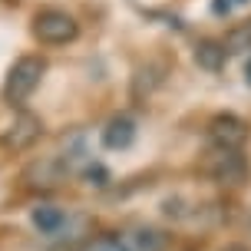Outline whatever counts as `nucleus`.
<instances>
[{
    "instance_id": "4468645a",
    "label": "nucleus",
    "mask_w": 251,
    "mask_h": 251,
    "mask_svg": "<svg viewBox=\"0 0 251 251\" xmlns=\"http://www.w3.org/2000/svg\"><path fill=\"white\" fill-rule=\"evenodd\" d=\"M222 251H251V248H248V245H238V241H235V245H225Z\"/></svg>"
},
{
    "instance_id": "f03ea898",
    "label": "nucleus",
    "mask_w": 251,
    "mask_h": 251,
    "mask_svg": "<svg viewBox=\"0 0 251 251\" xmlns=\"http://www.w3.org/2000/svg\"><path fill=\"white\" fill-rule=\"evenodd\" d=\"M43 73H47V60H43V56H20V60L7 70V79H3V100L10 102L13 109L24 106V102L37 93Z\"/></svg>"
},
{
    "instance_id": "423d86ee",
    "label": "nucleus",
    "mask_w": 251,
    "mask_h": 251,
    "mask_svg": "<svg viewBox=\"0 0 251 251\" xmlns=\"http://www.w3.org/2000/svg\"><path fill=\"white\" fill-rule=\"evenodd\" d=\"M76 218L70 212H63L60 205H37L33 212H30V225L37 228V235H43V238H56V235H63L66 228L73 225Z\"/></svg>"
},
{
    "instance_id": "6e6552de",
    "label": "nucleus",
    "mask_w": 251,
    "mask_h": 251,
    "mask_svg": "<svg viewBox=\"0 0 251 251\" xmlns=\"http://www.w3.org/2000/svg\"><path fill=\"white\" fill-rule=\"evenodd\" d=\"M119 241H123L129 251H165V245H169V238H165L162 231H159V228H149V225H139V228L123 231Z\"/></svg>"
},
{
    "instance_id": "f257e3e1",
    "label": "nucleus",
    "mask_w": 251,
    "mask_h": 251,
    "mask_svg": "<svg viewBox=\"0 0 251 251\" xmlns=\"http://www.w3.org/2000/svg\"><path fill=\"white\" fill-rule=\"evenodd\" d=\"M201 176L215 182V185H225V188H238L248 182L251 176V165L248 159L241 155V149H212L205 152V159H201Z\"/></svg>"
},
{
    "instance_id": "f8f14e48",
    "label": "nucleus",
    "mask_w": 251,
    "mask_h": 251,
    "mask_svg": "<svg viewBox=\"0 0 251 251\" xmlns=\"http://www.w3.org/2000/svg\"><path fill=\"white\" fill-rule=\"evenodd\" d=\"M251 0H212V17H231L235 10H241V7H248Z\"/></svg>"
},
{
    "instance_id": "39448f33",
    "label": "nucleus",
    "mask_w": 251,
    "mask_h": 251,
    "mask_svg": "<svg viewBox=\"0 0 251 251\" xmlns=\"http://www.w3.org/2000/svg\"><path fill=\"white\" fill-rule=\"evenodd\" d=\"M205 136L218 149H245V142H248V123L238 119V116H231V113H222L205 126Z\"/></svg>"
},
{
    "instance_id": "7ed1b4c3",
    "label": "nucleus",
    "mask_w": 251,
    "mask_h": 251,
    "mask_svg": "<svg viewBox=\"0 0 251 251\" xmlns=\"http://www.w3.org/2000/svg\"><path fill=\"white\" fill-rule=\"evenodd\" d=\"M33 37L43 43V47H66L79 37V24H76L73 13L56 10V7H47L33 17Z\"/></svg>"
},
{
    "instance_id": "9d476101",
    "label": "nucleus",
    "mask_w": 251,
    "mask_h": 251,
    "mask_svg": "<svg viewBox=\"0 0 251 251\" xmlns=\"http://www.w3.org/2000/svg\"><path fill=\"white\" fill-rule=\"evenodd\" d=\"M222 43H225L228 53H251V20H245V24H238V26H231Z\"/></svg>"
},
{
    "instance_id": "ddd939ff",
    "label": "nucleus",
    "mask_w": 251,
    "mask_h": 251,
    "mask_svg": "<svg viewBox=\"0 0 251 251\" xmlns=\"http://www.w3.org/2000/svg\"><path fill=\"white\" fill-rule=\"evenodd\" d=\"M79 176L86 178V185H96V188H102L106 182H109V172H106L102 165H96V162H93V165H86V169H83Z\"/></svg>"
},
{
    "instance_id": "1a4fd4ad",
    "label": "nucleus",
    "mask_w": 251,
    "mask_h": 251,
    "mask_svg": "<svg viewBox=\"0 0 251 251\" xmlns=\"http://www.w3.org/2000/svg\"><path fill=\"white\" fill-rule=\"evenodd\" d=\"M228 60V50L222 40H199V47H195V63H199L201 70H212L218 73Z\"/></svg>"
},
{
    "instance_id": "9b49d317",
    "label": "nucleus",
    "mask_w": 251,
    "mask_h": 251,
    "mask_svg": "<svg viewBox=\"0 0 251 251\" xmlns=\"http://www.w3.org/2000/svg\"><path fill=\"white\" fill-rule=\"evenodd\" d=\"M83 251H129V248L119 241V235H102V238H93Z\"/></svg>"
},
{
    "instance_id": "2eb2a0df",
    "label": "nucleus",
    "mask_w": 251,
    "mask_h": 251,
    "mask_svg": "<svg viewBox=\"0 0 251 251\" xmlns=\"http://www.w3.org/2000/svg\"><path fill=\"white\" fill-rule=\"evenodd\" d=\"M245 83L251 86V60H248V66H245Z\"/></svg>"
},
{
    "instance_id": "0eeeda50",
    "label": "nucleus",
    "mask_w": 251,
    "mask_h": 251,
    "mask_svg": "<svg viewBox=\"0 0 251 251\" xmlns=\"http://www.w3.org/2000/svg\"><path fill=\"white\" fill-rule=\"evenodd\" d=\"M132 139H136V123L129 119V116H113L109 123L102 126V146L113 152H123L132 146Z\"/></svg>"
},
{
    "instance_id": "20e7f679",
    "label": "nucleus",
    "mask_w": 251,
    "mask_h": 251,
    "mask_svg": "<svg viewBox=\"0 0 251 251\" xmlns=\"http://www.w3.org/2000/svg\"><path fill=\"white\" fill-rule=\"evenodd\" d=\"M40 136H43V123H40V116L26 113L24 106H17L13 119L0 126V146H3L7 152H26Z\"/></svg>"
}]
</instances>
